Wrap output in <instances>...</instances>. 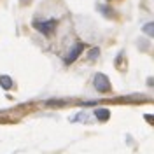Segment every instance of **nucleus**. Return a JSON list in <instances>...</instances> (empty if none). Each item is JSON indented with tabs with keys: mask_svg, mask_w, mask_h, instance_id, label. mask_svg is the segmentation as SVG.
Masks as SVG:
<instances>
[{
	"mask_svg": "<svg viewBox=\"0 0 154 154\" xmlns=\"http://www.w3.org/2000/svg\"><path fill=\"white\" fill-rule=\"evenodd\" d=\"M33 26L44 33V35H51L53 30L56 28V19H48V21H33Z\"/></svg>",
	"mask_w": 154,
	"mask_h": 154,
	"instance_id": "f257e3e1",
	"label": "nucleus"
},
{
	"mask_svg": "<svg viewBox=\"0 0 154 154\" xmlns=\"http://www.w3.org/2000/svg\"><path fill=\"white\" fill-rule=\"evenodd\" d=\"M93 84H95V88L98 89V93H107V91H110V81H109L107 75H103V74H96Z\"/></svg>",
	"mask_w": 154,
	"mask_h": 154,
	"instance_id": "f03ea898",
	"label": "nucleus"
},
{
	"mask_svg": "<svg viewBox=\"0 0 154 154\" xmlns=\"http://www.w3.org/2000/svg\"><path fill=\"white\" fill-rule=\"evenodd\" d=\"M82 51H84V44H81V42H79V44H75L74 48L70 49L68 56L65 58V63H67V65H70V63H74V61H75L77 58L81 56V53H82Z\"/></svg>",
	"mask_w": 154,
	"mask_h": 154,
	"instance_id": "7ed1b4c3",
	"label": "nucleus"
},
{
	"mask_svg": "<svg viewBox=\"0 0 154 154\" xmlns=\"http://www.w3.org/2000/svg\"><path fill=\"white\" fill-rule=\"evenodd\" d=\"M95 116L98 117V121H109V117H110V112H109L107 109H96Z\"/></svg>",
	"mask_w": 154,
	"mask_h": 154,
	"instance_id": "20e7f679",
	"label": "nucleus"
},
{
	"mask_svg": "<svg viewBox=\"0 0 154 154\" xmlns=\"http://www.w3.org/2000/svg\"><path fill=\"white\" fill-rule=\"evenodd\" d=\"M0 86L4 89H11L12 88V81H11L9 75H0Z\"/></svg>",
	"mask_w": 154,
	"mask_h": 154,
	"instance_id": "39448f33",
	"label": "nucleus"
},
{
	"mask_svg": "<svg viewBox=\"0 0 154 154\" xmlns=\"http://www.w3.org/2000/svg\"><path fill=\"white\" fill-rule=\"evenodd\" d=\"M144 32L149 35V37H152L154 35V23H147V25L144 26Z\"/></svg>",
	"mask_w": 154,
	"mask_h": 154,
	"instance_id": "423d86ee",
	"label": "nucleus"
},
{
	"mask_svg": "<svg viewBox=\"0 0 154 154\" xmlns=\"http://www.w3.org/2000/svg\"><path fill=\"white\" fill-rule=\"evenodd\" d=\"M98 54H100V49H98V48H93V49H91V53H89V60H95Z\"/></svg>",
	"mask_w": 154,
	"mask_h": 154,
	"instance_id": "0eeeda50",
	"label": "nucleus"
},
{
	"mask_svg": "<svg viewBox=\"0 0 154 154\" xmlns=\"http://www.w3.org/2000/svg\"><path fill=\"white\" fill-rule=\"evenodd\" d=\"M65 102H61V100H49L48 105H63Z\"/></svg>",
	"mask_w": 154,
	"mask_h": 154,
	"instance_id": "6e6552de",
	"label": "nucleus"
}]
</instances>
